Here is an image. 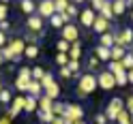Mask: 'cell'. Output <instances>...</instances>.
Here are the masks:
<instances>
[{
  "label": "cell",
  "mask_w": 133,
  "mask_h": 124,
  "mask_svg": "<svg viewBox=\"0 0 133 124\" xmlns=\"http://www.w3.org/2000/svg\"><path fill=\"white\" fill-rule=\"evenodd\" d=\"M97 88H99V86H97V75H90V73L79 75V81H77V94H79V96L92 94Z\"/></svg>",
  "instance_id": "6da1fadb"
},
{
  "label": "cell",
  "mask_w": 133,
  "mask_h": 124,
  "mask_svg": "<svg viewBox=\"0 0 133 124\" xmlns=\"http://www.w3.org/2000/svg\"><path fill=\"white\" fill-rule=\"evenodd\" d=\"M62 120H64L66 124H75V122H79V120H84V109H82V105L69 103V105H66V109H64Z\"/></svg>",
  "instance_id": "7a4b0ae2"
},
{
  "label": "cell",
  "mask_w": 133,
  "mask_h": 124,
  "mask_svg": "<svg viewBox=\"0 0 133 124\" xmlns=\"http://www.w3.org/2000/svg\"><path fill=\"white\" fill-rule=\"evenodd\" d=\"M32 81V69L28 67H22L17 77H15V90H19V92H28V86Z\"/></svg>",
  "instance_id": "3957f363"
},
{
  "label": "cell",
  "mask_w": 133,
  "mask_h": 124,
  "mask_svg": "<svg viewBox=\"0 0 133 124\" xmlns=\"http://www.w3.org/2000/svg\"><path fill=\"white\" fill-rule=\"evenodd\" d=\"M124 109V105H122V98H112L110 105L105 107V118H107V124H112L116 122V118H118V113Z\"/></svg>",
  "instance_id": "277c9868"
},
{
  "label": "cell",
  "mask_w": 133,
  "mask_h": 124,
  "mask_svg": "<svg viewBox=\"0 0 133 124\" xmlns=\"http://www.w3.org/2000/svg\"><path fill=\"white\" fill-rule=\"evenodd\" d=\"M97 86L103 88L105 92H110V90L116 88V79H114V75H112L110 71H103V73H99V75H97Z\"/></svg>",
  "instance_id": "5b68a950"
},
{
  "label": "cell",
  "mask_w": 133,
  "mask_h": 124,
  "mask_svg": "<svg viewBox=\"0 0 133 124\" xmlns=\"http://www.w3.org/2000/svg\"><path fill=\"white\" fill-rule=\"evenodd\" d=\"M62 41H66L69 45H73V43L79 41V30H77L75 24H64V28H62Z\"/></svg>",
  "instance_id": "8992f818"
},
{
  "label": "cell",
  "mask_w": 133,
  "mask_h": 124,
  "mask_svg": "<svg viewBox=\"0 0 133 124\" xmlns=\"http://www.w3.org/2000/svg\"><path fill=\"white\" fill-rule=\"evenodd\" d=\"M26 26H28V32H32V34H39V37H43V28H45V24H43V19H41L37 13L28 17Z\"/></svg>",
  "instance_id": "52a82bcc"
},
{
  "label": "cell",
  "mask_w": 133,
  "mask_h": 124,
  "mask_svg": "<svg viewBox=\"0 0 133 124\" xmlns=\"http://www.w3.org/2000/svg\"><path fill=\"white\" fill-rule=\"evenodd\" d=\"M6 45H9V49H11L13 56H15L13 62H19V58L24 56V52H26V41H24V39H11Z\"/></svg>",
  "instance_id": "ba28073f"
},
{
  "label": "cell",
  "mask_w": 133,
  "mask_h": 124,
  "mask_svg": "<svg viewBox=\"0 0 133 124\" xmlns=\"http://www.w3.org/2000/svg\"><path fill=\"white\" fill-rule=\"evenodd\" d=\"M24 103H26V96L19 94V96H13V101H11V109L6 111V115L13 120V118H17L19 111H24Z\"/></svg>",
  "instance_id": "9c48e42d"
},
{
  "label": "cell",
  "mask_w": 133,
  "mask_h": 124,
  "mask_svg": "<svg viewBox=\"0 0 133 124\" xmlns=\"http://www.w3.org/2000/svg\"><path fill=\"white\" fill-rule=\"evenodd\" d=\"M95 19H97V13L90 9V6H86L84 11H79V24H82L84 28H92Z\"/></svg>",
  "instance_id": "30bf717a"
},
{
  "label": "cell",
  "mask_w": 133,
  "mask_h": 124,
  "mask_svg": "<svg viewBox=\"0 0 133 124\" xmlns=\"http://www.w3.org/2000/svg\"><path fill=\"white\" fill-rule=\"evenodd\" d=\"M37 15L41 19L43 17H52L54 15V2L52 0H43V2H39L37 4Z\"/></svg>",
  "instance_id": "8fae6325"
},
{
  "label": "cell",
  "mask_w": 133,
  "mask_h": 124,
  "mask_svg": "<svg viewBox=\"0 0 133 124\" xmlns=\"http://www.w3.org/2000/svg\"><path fill=\"white\" fill-rule=\"evenodd\" d=\"M110 26H112V21H107L105 17L97 15V19H95V24H92V30L97 32V34H105V32H110Z\"/></svg>",
  "instance_id": "7c38bea8"
},
{
  "label": "cell",
  "mask_w": 133,
  "mask_h": 124,
  "mask_svg": "<svg viewBox=\"0 0 133 124\" xmlns=\"http://www.w3.org/2000/svg\"><path fill=\"white\" fill-rule=\"evenodd\" d=\"M43 92H45V96L49 98V101H56V98H58V96H60V86H58V84H56V81H54V84H52V86H49L47 90H43Z\"/></svg>",
  "instance_id": "4fadbf2b"
},
{
  "label": "cell",
  "mask_w": 133,
  "mask_h": 124,
  "mask_svg": "<svg viewBox=\"0 0 133 124\" xmlns=\"http://www.w3.org/2000/svg\"><path fill=\"white\" fill-rule=\"evenodd\" d=\"M79 56H82V43L77 41V43H73V45H71V49H69V60L79 62Z\"/></svg>",
  "instance_id": "5bb4252c"
},
{
  "label": "cell",
  "mask_w": 133,
  "mask_h": 124,
  "mask_svg": "<svg viewBox=\"0 0 133 124\" xmlns=\"http://www.w3.org/2000/svg\"><path fill=\"white\" fill-rule=\"evenodd\" d=\"M95 56L99 58V62H105V60H110L112 62V52H110V49H105V47H101V45H99L97 49H95Z\"/></svg>",
  "instance_id": "9a60e30c"
},
{
  "label": "cell",
  "mask_w": 133,
  "mask_h": 124,
  "mask_svg": "<svg viewBox=\"0 0 133 124\" xmlns=\"http://www.w3.org/2000/svg\"><path fill=\"white\" fill-rule=\"evenodd\" d=\"M110 52H112V62H120L122 58L127 56V49H124V47H116V45H114Z\"/></svg>",
  "instance_id": "2e32d148"
},
{
  "label": "cell",
  "mask_w": 133,
  "mask_h": 124,
  "mask_svg": "<svg viewBox=\"0 0 133 124\" xmlns=\"http://www.w3.org/2000/svg\"><path fill=\"white\" fill-rule=\"evenodd\" d=\"M39 109V101L35 96H26V103H24V111H28V113H32V111H37Z\"/></svg>",
  "instance_id": "e0dca14e"
},
{
  "label": "cell",
  "mask_w": 133,
  "mask_h": 124,
  "mask_svg": "<svg viewBox=\"0 0 133 124\" xmlns=\"http://www.w3.org/2000/svg\"><path fill=\"white\" fill-rule=\"evenodd\" d=\"M99 41H101L99 45L105 47V49H112V47H114V34H112V32H105V34H101V39H99Z\"/></svg>",
  "instance_id": "ac0fdd59"
},
{
  "label": "cell",
  "mask_w": 133,
  "mask_h": 124,
  "mask_svg": "<svg viewBox=\"0 0 133 124\" xmlns=\"http://www.w3.org/2000/svg\"><path fill=\"white\" fill-rule=\"evenodd\" d=\"M19 9H22L24 13H28V15H35V11H37V4L32 2V0H22V2H19Z\"/></svg>",
  "instance_id": "d6986e66"
},
{
  "label": "cell",
  "mask_w": 133,
  "mask_h": 124,
  "mask_svg": "<svg viewBox=\"0 0 133 124\" xmlns=\"http://www.w3.org/2000/svg\"><path fill=\"white\" fill-rule=\"evenodd\" d=\"M124 9H127V2H124V0H116V2H112V11H114V17L122 15V13H124Z\"/></svg>",
  "instance_id": "ffe728a7"
},
{
  "label": "cell",
  "mask_w": 133,
  "mask_h": 124,
  "mask_svg": "<svg viewBox=\"0 0 133 124\" xmlns=\"http://www.w3.org/2000/svg\"><path fill=\"white\" fill-rule=\"evenodd\" d=\"M52 107H54V101H49L45 94L39 98V111H52Z\"/></svg>",
  "instance_id": "44dd1931"
},
{
  "label": "cell",
  "mask_w": 133,
  "mask_h": 124,
  "mask_svg": "<svg viewBox=\"0 0 133 124\" xmlns=\"http://www.w3.org/2000/svg\"><path fill=\"white\" fill-rule=\"evenodd\" d=\"M114 79H116V86H127L129 81H127V71L120 69V71H116L114 73Z\"/></svg>",
  "instance_id": "7402d4cb"
},
{
  "label": "cell",
  "mask_w": 133,
  "mask_h": 124,
  "mask_svg": "<svg viewBox=\"0 0 133 124\" xmlns=\"http://www.w3.org/2000/svg\"><path fill=\"white\" fill-rule=\"evenodd\" d=\"M49 26L56 28V30H62V28H64V19H62V15H52V17H49Z\"/></svg>",
  "instance_id": "603a6c76"
},
{
  "label": "cell",
  "mask_w": 133,
  "mask_h": 124,
  "mask_svg": "<svg viewBox=\"0 0 133 124\" xmlns=\"http://www.w3.org/2000/svg\"><path fill=\"white\" fill-rule=\"evenodd\" d=\"M64 109H66V105H64V103H60V101H54L52 113L56 115V118H62V115H64Z\"/></svg>",
  "instance_id": "cb8c5ba5"
},
{
  "label": "cell",
  "mask_w": 133,
  "mask_h": 124,
  "mask_svg": "<svg viewBox=\"0 0 133 124\" xmlns=\"http://www.w3.org/2000/svg\"><path fill=\"white\" fill-rule=\"evenodd\" d=\"M66 6H69L66 0H56V2H54V15H62L66 11Z\"/></svg>",
  "instance_id": "d4e9b609"
},
{
  "label": "cell",
  "mask_w": 133,
  "mask_h": 124,
  "mask_svg": "<svg viewBox=\"0 0 133 124\" xmlns=\"http://www.w3.org/2000/svg\"><path fill=\"white\" fill-rule=\"evenodd\" d=\"M24 56H26L28 60H35V58L39 56V45H26V52H24Z\"/></svg>",
  "instance_id": "484cf974"
},
{
  "label": "cell",
  "mask_w": 133,
  "mask_h": 124,
  "mask_svg": "<svg viewBox=\"0 0 133 124\" xmlns=\"http://www.w3.org/2000/svg\"><path fill=\"white\" fill-rule=\"evenodd\" d=\"M120 62H122V69L124 71H133V54L131 52H127V56H124Z\"/></svg>",
  "instance_id": "4316f807"
},
{
  "label": "cell",
  "mask_w": 133,
  "mask_h": 124,
  "mask_svg": "<svg viewBox=\"0 0 133 124\" xmlns=\"http://www.w3.org/2000/svg\"><path fill=\"white\" fill-rule=\"evenodd\" d=\"M116 124H131V113L127 109H122L118 113V118H116Z\"/></svg>",
  "instance_id": "83f0119b"
},
{
  "label": "cell",
  "mask_w": 133,
  "mask_h": 124,
  "mask_svg": "<svg viewBox=\"0 0 133 124\" xmlns=\"http://www.w3.org/2000/svg\"><path fill=\"white\" fill-rule=\"evenodd\" d=\"M11 101H13V94H11V90L2 88V92H0V103H2V105H11Z\"/></svg>",
  "instance_id": "f1b7e54d"
},
{
  "label": "cell",
  "mask_w": 133,
  "mask_h": 124,
  "mask_svg": "<svg viewBox=\"0 0 133 124\" xmlns=\"http://www.w3.org/2000/svg\"><path fill=\"white\" fill-rule=\"evenodd\" d=\"M54 118H56V115H54L52 111H39V120H41V122H45V124H52Z\"/></svg>",
  "instance_id": "f546056e"
},
{
  "label": "cell",
  "mask_w": 133,
  "mask_h": 124,
  "mask_svg": "<svg viewBox=\"0 0 133 124\" xmlns=\"http://www.w3.org/2000/svg\"><path fill=\"white\" fill-rule=\"evenodd\" d=\"M39 84H41V88H43V90H47L49 86L54 84V77H52V73H45V75H43V79H41Z\"/></svg>",
  "instance_id": "4dcf8cb0"
},
{
  "label": "cell",
  "mask_w": 133,
  "mask_h": 124,
  "mask_svg": "<svg viewBox=\"0 0 133 124\" xmlns=\"http://www.w3.org/2000/svg\"><path fill=\"white\" fill-rule=\"evenodd\" d=\"M0 54H2V60H15V56H13V52L9 49V45H4L2 49H0Z\"/></svg>",
  "instance_id": "1f68e13d"
},
{
  "label": "cell",
  "mask_w": 133,
  "mask_h": 124,
  "mask_svg": "<svg viewBox=\"0 0 133 124\" xmlns=\"http://www.w3.org/2000/svg\"><path fill=\"white\" fill-rule=\"evenodd\" d=\"M66 69L71 71V75H79V62H75V60H69Z\"/></svg>",
  "instance_id": "d6a6232c"
},
{
  "label": "cell",
  "mask_w": 133,
  "mask_h": 124,
  "mask_svg": "<svg viewBox=\"0 0 133 124\" xmlns=\"http://www.w3.org/2000/svg\"><path fill=\"white\" fill-rule=\"evenodd\" d=\"M56 64H60V69L69 64V54H58L56 56Z\"/></svg>",
  "instance_id": "836d02e7"
},
{
  "label": "cell",
  "mask_w": 133,
  "mask_h": 124,
  "mask_svg": "<svg viewBox=\"0 0 133 124\" xmlns=\"http://www.w3.org/2000/svg\"><path fill=\"white\" fill-rule=\"evenodd\" d=\"M43 75H45V71L41 69V67H35V69H32V79H35V81H41Z\"/></svg>",
  "instance_id": "e575fe53"
},
{
  "label": "cell",
  "mask_w": 133,
  "mask_h": 124,
  "mask_svg": "<svg viewBox=\"0 0 133 124\" xmlns=\"http://www.w3.org/2000/svg\"><path fill=\"white\" fill-rule=\"evenodd\" d=\"M58 54H69V49H71V45L66 43V41H58Z\"/></svg>",
  "instance_id": "d590c367"
},
{
  "label": "cell",
  "mask_w": 133,
  "mask_h": 124,
  "mask_svg": "<svg viewBox=\"0 0 133 124\" xmlns=\"http://www.w3.org/2000/svg\"><path fill=\"white\" fill-rule=\"evenodd\" d=\"M6 15H9V6H6V2H0V21H4Z\"/></svg>",
  "instance_id": "8d00e7d4"
},
{
  "label": "cell",
  "mask_w": 133,
  "mask_h": 124,
  "mask_svg": "<svg viewBox=\"0 0 133 124\" xmlns=\"http://www.w3.org/2000/svg\"><path fill=\"white\" fill-rule=\"evenodd\" d=\"M9 28H11V21H9V19L0 21V32H4V34H6V32H9Z\"/></svg>",
  "instance_id": "74e56055"
},
{
  "label": "cell",
  "mask_w": 133,
  "mask_h": 124,
  "mask_svg": "<svg viewBox=\"0 0 133 124\" xmlns=\"http://www.w3.org/2000/svg\"><path fill=\"white\" fill-rule=\"evenodd\" d=\"M97 67H99V58L95 56V58H90V60H88V69H90V71H95Z\"/></svg>",
  "instance_id": "f35d334b"
},
{
  "label": "cell",
  "mask_w": 133,
  "mask_h": 124,
  "mask_svg": "<svg viewBox=\"0 0 133 124\" xmlns=\"http://www.w3.org/2000/svg\"><path fill=\"white\" fill-rule=\"evenodd\" d=\"M58 75H60L62 79H69V77H73V75H71V71L66 69V67H62V69H60V73H58Z\"/></svg>",
  "instance_id": "ab89813d"
},
{
  "label": "cell",
  "mask_w": 133,
  "mask_h": 124,
  "mask_svg": "<svg viewBox=\"0 0 133 124\" xmlns=\"http://www.w3.org/2000/svg\"><path fill=\"white\" fill-rule=\"evenodd\" d=\"M95 124H107V118H105V113H97V118H95Z\"/></svg>",
  "instance_id": "60d3db41"
},
{
  "label": "cell",
  "mask_w": 133,
  "mask_h": 124,
  "mask_svg": "<svg viewBox=\"0 0 133 124\" xmlns=\"http://www.w3.org/2000/svg\"><path fill=\"white\" fill-rule=\"evenodd\" d=\"M124 109H127V111L133 115V96H129V98H127V105H124Z\"/></svg>",
  "instance_id": "b9f144b4"
},
{
  "label": "cell",
  "mask_w": 133,
  "mask_h": 124,
  "mask_svg": "<svg viewBox=\"0 0 133 124\" xmlns=\"http://www.w3.org/2000/svg\"><path fill=\"white\" fill-rule=\"evenodd\" d=\"M6 41H9V39H6V34H4V32H0V49L6 45Z\"/></svg>",
  "instance_id": "7bdbcfd3"
},
{
  "label": "cell",
  "mask_w": 133,
  "mask_h": 124,
  "mask_svg": "<svg viewBox=\"0 0 133 124\" xmlns=\"http://www.w3.org/2000/svg\"><path fill=\"white\" fill-rule=\"evenodd\" d=\"M0 124H11V118H9V115H2V118H0Z\"/></svg>",
  "instance_id": "ee69618b"
},
{
  "label": "cell",
  "mask_w": 133,
  "mask_h": 124,
  "mask_svg": "<svg viewBox=\"0 0 133 124\" xmlns=\"http://www.w3.org/2000/svg\"><path fill=\"white\" fill-rule=\"evenodd\" d=\"M127 81H129V84H133V71H127Z\"/></svg>",
  "instance_id": "f6af8a7d"
},
{
  "label": "cell",
  "mask_w": 133,
  "mask_h": 124,
  "mask_svg": "<svg viewBox=\"0 0 133 124\" xmlns=\"http://www.w3.org/2000/svg\"><path fill=\"white\" fill-rule=\"evenodd\" d=\"M52 124H66V122H64L62 118H54V122H52Z\"/></svg>",
  "instance_id": "bcb514c9"
},
{
  "label": "cell",
  "mask_w": 133,
  "mask_h": 124,
  "mask_svg": "<svg viewBox=\"0 0 133 124\" xmlns=\"http://www.w3.org/2000/svg\"><path fill=\"white\" fill-rule=\"evenodd\" d=\"M2 62H4V60H2V54H0V67H2Z\"/></svg>",
  "instance_id": "7dc6e473"
},
{
  "label": "cell",
  "mask_w": 133,
  "mask_h": 124,
  "mask_svg": "<svg viewBox=\"0 0 133 124\" xmlns=\"http://www.w3.org/2000/svg\"><path fill=\"white\" fill-rule=\"evenodd\" d=\"M75 124H86V122H84V120H79V122H75Z\"/></svg>",
  "instance_id": "c3c4849f"
},
{
  "label": "cell",
  "mask_w": 133,
  "mask_h": 124,
  "mask_svg": "<svg viewBox=\"0 0 133 124\" xmlns=\"http://www.w3.org/2000/svg\"><path fill=\"white\" fill-rule=\"evenodd\" d=\"M0 92H2V79H0Z\"/></svg>",
  "instance_id": "681fc988"
},
{
  "label": "cell",
  "mask_w": 133,
  "mask_h": 124,
  "mask_svg": "<svg viewBox=\"0 0 133 124\" xmlns=\"http://www.w3.org/2000/svg\"><path fill=\"white\" fill-rule=\"evenodd\" d=\"M131 21H133V11H131Z\"/></svg>",
  "instance_id": "f907efd6"
},
{
  "label": "cell",
  "mask_w": 133,
  "mask_h": 124,
  "mask_svg": "<svg viewBox=\"0 0 133 124\" xmlns=\"http://www.w3.org/2000/svg\"><path fill=\"white\" fill-rule=\"evenodd\" d=\"M131 124H133V115H131Z\"/></svg>",
  "instance_id": "816d5d0a"
}]
</instances>
